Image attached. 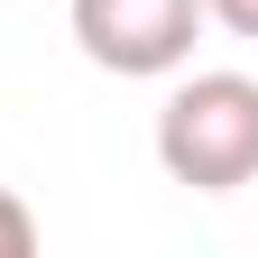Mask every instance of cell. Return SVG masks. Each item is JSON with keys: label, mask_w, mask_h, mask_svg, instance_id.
Masks as SVG:
<instances>
[{"label": "cell", "mask_w": 258, "mask_h": 258, "mask_svg": "<svg viewBox=\"0 0 258 258\" xmlns=\"http://www.w3.org/2000/svg\"><path fill=\"white\" fill-rule=\"evenodd\" d=\"M157 166L194 194H240L258 184V74H184L157 102Z\"/></svg>", "instance_id": "6da1fadb"}, {"label": "cell", "mask_w": 258, "mask_h": 258, "mask_svg": "<svg viewBox=\"0 0 258 258\" xmlns=\"http://www.w3.org/2000/svg\"><path fill=\"white\" fill-rule=\"evenodd\" d=\"M203 37V0H74V46L120 83L184 74Z\"/></svg>", "instance_id": "7a4b0ae2"}, {"label": "cell", "mask_w": 258, "mask_h": 258, "mask_svg": "<svg viewBox=\"0 0 258 258\" xmlns=\"http://www.w3.org/2000/svg\"><path fill=\"white\" fill-rule=\"evenodd\" d=\"M28 249H37V212L0 184V258H28Z\"/></svg>", "instance_id": "3957f363"}, {"label": "cell", "mask_w": 258, "mask_h": 258, "mask_svg": "<svg viewBox=\"0 0 258 258\" xmlns=\"http://www.w3.org/2000/svg\"><path fill=\"white\" fill-rule=\"evenodd\" d=\"M203 19H212V28H231V37H249V46H258V0H203Z\"/></svg>", "instance_id": "277c9868"}]
</instances>
